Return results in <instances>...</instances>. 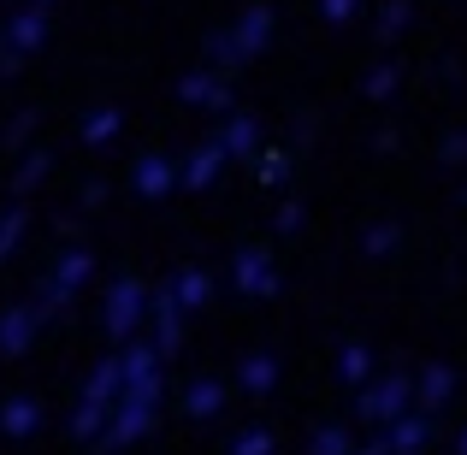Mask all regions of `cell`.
<instances>
[{"label":"cell","mask_w":467,"mask_h":455,"mask_svg":"<svg viewBox=\"0 0 467 455\" xmlns=\"http://www.w3.org/2000/svg\"><path fill=\"white\" fill-rule=\"evenodd\" d=\"M171 183H178V166H171V160L154 154V160H142V166H137V190L149 195V202H154V195H166Z\"/></svg>","instance_id":"7"},{"label":"cell","mask_w":467,"mask_h":455,"mask_svg":"<svg viewBox=\"0 0 467 455\" xmlns=\"http://www.w3.org/2000/svg\"><path fill=\"white\" fill-rule=\"evenodd\" d=\"M361 408L367 414H397L402 408V378H390V385H379L373 397H361Z\"/></svg>","instance_id":"11"},{"label":"cell","mask_w":467,"mask_h":455,"mask_svg":"<svg viewBox=\"0 0 467 455\" xmlns=\"http://www.w3.org/2000/svg\"><path fill=\"white\" fill-rule=\"evenodd\" d=\"M190 408H195V414H213V408H219V385H195V390H190Z\"/></svg>","instance_id":"18"},{"label":"cell","mask_w":467,"mask_h":455,"mask_svg":"<svg viewBox=\"0 0 467 455\" xmlns=\"http://www.w3.org/2000/svg\"><path fill=\"white\" fill-rule=\"evenodd\" d=\"M420 438H426V426H420V420L397 426V450H420Z\"/></svg>","instance_id":"22"},{"label":"cell","mask_w":467,"mask_h":455,"mask_svg":"<svg viewBox=\"0 0 467 455\" xmlns=\"http://www.w3.org/2000/svg\"><path fill=\"white\" fill-rule=\"evenodd\" d=\"M36 420H42V414H36V402H12V408H6V426H12V432H30Z\"/></svg>","instance_id":"15"},{"label":"cell","mask_w":467,"mask_h":455,"mask_svg":"<svg viewBox=\"0 0 467 455\" xmlns=\"http://www.w3.org/2000/svg\"><path fill=\"white\" fill-rule=\"evenodd\" d=\"M390 89H397V71H373V78H367V95H390Z\"/></svg>","instance_id":"23"},{"label":"cell","mask_w":467,"mask_h":455,"mask_svg":"<svg viewBox=\"0 0 467 455\" xmlns=\"http://www.w3.org/2000/svg\"><path fill=\"white\" fill-rule=\"evenodd\" d=\"M183 95H190V101H207V95H213V78H207V71H202V78H190V83H183Z\"/></svg>","instance_id":"24"},{"label":"cell","mask_w":467,"mask_h":455,"mask_svg":"<svg viewBox=\"0 0 467 455\" xmlns=\"http://www.w3.org/2000/svg\"><path fill=\"white\" fill-rule=\"evenodd\" d=\"M402 18H409V12H402V6H390V12H385V24H379V30H385V36H397V30H402Z\"/></svg>","instance_id":"26"},{"label":"cell","mask_w":467,"mask_h":455,"mask_svg":"<svg viewBox=\"0 0 467 455\" xmlns=\"http://www.w3.org/2000/svg\"><path fill=\"white\" fill-rule=\"evenodd\" d=\"M142 314H149V296H142V284H113V296H107V331L113 337H130V331L142 326Z\"/></svg>","instance_id":"2"},{"label":"cell","mask_w":467,"mask_h":455,"mask_svg":"<svg viewBox=\"0 0 467 455\" xmlns=\"http://www.w3.org/2000/svg\"><path fill=\"white\" fill-rule=\"evenodd\" d=\"M254 149V119H231V125L225 130H219V154H249Z\"/></svg>","instance_id":"10"},{"label":"cell","mask_w":467,"mask_h":455,"mask_svg":"<svg viewBox=\"0 0 467 455\" xmlns=\"http://www.w3.org/2000/svg\"><path fill=\"white\" fill-rule=\"evenodd\" d=\"M367 249H373V254L397 249V225H379V231H367Z\"/></svg>","instance_id":"20"},{"label":"cell","mask_w":467,"mask_h":455,"mask_svg":"<svg viewBox=\"0 0 467 455\" xmlns=\"http://www.w3.org/2000/svg\"><path fill=\"white\" fill-rule=\"evenodd\" d=\"M444 390H450V373H444V367H432V373H426V402L438 408V402H444Z\"/></svg>","instance_id":"19"},{"label":"cell","mask_w":467,"mask_h":455,"mask_svg":"<svg viewBox=\"0 0 467 455\" xmlns=\"http://www.w3.org/2000/svg\"><path fill=\"white\" fill-rule=\"evenodd\" d=\"M243 378H249V385H254V390H266V385H273V378H278V367H273V361H266V355H254V361H249V367H243Z\"/></svg>","instance_id":"14"},{"label":"cell","mask_w":467,"mask_h":455,"mask_svg":"<svg viewBox=\"0 0 467 455\" xmlns=\"http://www.w3.org/2000/svg\"><path fill=\"white\" fill-rule=\"evenodd\" d=\"M42 171H47V154H30V160H24V171H18V183H36Z\"/></svg>","instance_id":"25"},{"label":"cell","mask_w":467,"mask_h":455,"mask_svg":"<svg viewBox=\"0 0 467 455\" xmlns=\"http://www.w3.org/2000/svg\"><path fill=\"white\" fill-rule=\"evenodd\" d=\"M119 137V113L113 107H101L95 119H83V142H113Z\"/></svg>","instance_id":"12"},{"label":"cell","mask_w":467,"mask_h":455,"mask_svg":"<svg viewBox=\"0 0 467 455\" xmlns=\"http://www.w3.org/2000/svg\"><path fill=\"white\" fill-rule=\"evenodd\" d=\"M367 367H373V355H367L361 343H349V349H343V378H361Z\"/></svg>","instance_id":"16"},{"label":"cell","mask_w":467,"mask_h":455,"mask_svg":"<svg viewBox=\"0 0 467 455\" xmlns=\"http://www.w3.org/2000/svg\"><path fill=\"white\" fill-rule=\"evenodd\" d=\"M42 36H47V12H42V6H24L18 18L6 24V42H0V54L18 59V54H30V47H42Z\"/></svg>","instance_id":"3"},{"label":"cell","mask_w":467,"mask_h":455,"mask_svg":"<svg viewBox=\"0 0 467 455\" xmlns=\"http://www.w3.org/2000/svg\"><path fill=\"white\" fill-rule=\"evenodd\" d=\"M237 284L249 290V296H273V284H278L273 261H266L261 249H243V254H237Z\"/></svg>","instance_id":"6"},{"label":"cell","mask_w":467,"mask_h":455,"mask_svg":"<svg viewBox=\"0 0 467 455\" xmlns=\"http://www.w3.org/2000/svg\"><path fill=\"white\" fill-rule=\"evenodd\" d=\"M89 266H95V261H89L83 249H66V261L54 266V278H47V290H42V296H47V307H59V302H66L71 290H78L83 278H89Z\"/></svg>","instance_id":"4"},{"label":"cell","mask_w":467,"mask_h":455,"mask_svg":"<svg viewBox=\"0 0 467 455\" xmlns=\"http://www.w3.org/2000/svg\"><path fill=\"white\" fill-rule=\"evenodd\" d=\"M36 326H42V307L36 302H24V307H12L6 319H0V349L6 355H18V349H30V337H36Z\"/></svg>","instance_id":"5"},{"label":"cell","mask_w":467,"mask_h":455,"mask_svg":"<svg viewBox=\"0 0 467 455\" xmlns=\"http://www.w3.org/2000/svg\"><path fill=\"white\" fill-rule=\"evenodd\" d=\"M166 302H178V307H202L207 302V273H178L166 284Z\"/></svg>","instance_id":"9"},{"label":"cell","mask_w":467,"mask_h":455,"mask_svg":"<svg viewBox=\"0 0 467 455\" xmlns=\"http://www.w3.org/2000/svg\"><path fill=\"white\" fill-rule=\"evenodd\" d=\"M266 36H273V12H266V6H254L249 18L237 24V36H219V42H213V59L237 66V59H243V54H254V47H261ZM225 66H219V71H225Z\"/></svg>","instance_id":"1"},{"label":"cell","mask_w":467,"mask_h":455,"mask_svg":"<svg viewBox=\"0 0 467 455\" xmlns=\"http://www.w3.org/2000/svg\"><path fill=\"white\" fill-rule=\"evenodd\" d=\"M219 166H225V154H219V142H213V149H202V154L190 160V166L178 171V183H190V190H202V183H213V178H219Z\"/></svg>","instance_id":"8"},{"label":"cell","mask_w":467,"mask_h":455,"mask_svg":"<svg viewBox=\"0 0 467 455\" xmlns=\"http://www.w3.org/2000/svg\"><path fill=\"white\" fill-rule=\"evenodd\" d=\"M319 12H326L331 24H349L355 18V0H319Z\"/></svg>","instance_id":"21"},{"label":"cell","mask_w":467,"mask_h":455,"mask_svg":"<svg viewBox=\"0 0 467 455\" xmlns=\"http://www.w3.org/2000/svg\"><path fill=\"white\" fill-rule=\"evenodd\" d=\"M24 237V207H6V213H0V261H6L12 254V243Z\"/></svg>","instance_id":"13"},{"label":"cell","mask_w":467,"mask_h":455,"mask_svg":"<svg viewBox=\"0 0 467 455\" xmlns=\"http://www.w3.org/2000/svg\"><path fill=\"white\" fill-rule=\"evenodd\" d=\"M285 178H290V160L285 154H266L261 160V183H285Z\"/></svg>","instance_id":"17"}]
</instances>
